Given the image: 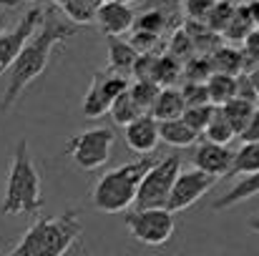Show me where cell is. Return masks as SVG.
Instances as JSON below:
<instances>
[{
  "label": "cell",
  "mask_w": 259,
  "mask_h": 256,
  "mask_svg": "<svg viewBox=\"0 0 259 256\" xmlns=\"http://www.w3.org/2000/svg\"><path fill=\"white\" fill-rule=\"evenodd\" d=\"M214 113H217V106H211V103H206V106H189L181 118H184L196 133H204V128L209 126V121H211Z\"/></svg>",
  "instance_id": "cell-32"
},
{
  "label": "cell",
  "mask_w": 259,
  "mask_h": 256,
  "mask_svg": "<svg viewBox=\"0 0 259 256\" xmlns=\"http://www.w3.org/2000/svg\"><path fill=\"white\" fill-rule=\"evenodd\" d=\"M247 226H249V231H254V234H259V214H254V216L249 219V224H247Z\"/></svg>",
  "instance_id": "cell-41"
},
{
  "label": "cell",
  "mask_w": 259,
  "mask_h": 256,
  "mask_svg": "<svg viewBox=\"0 0 259 256\" xmlns=\"http://www.w3.org/2000/svg\"><path fill=\"white\" fill-rule=\"evenodd\" d=\"M257 30V25H254V20L249 18V13H247V8H244V3H239V8H237V15L232 18V23L227 25V30L222 33V38H224V43H244L252 33Z\"/></svg>",
  "instance_id": "cell-20"
},
{
  "label": "cell",
  "mask_w": 259,
  "mask_h": 256,
  "mask_svg": "<svg viewBox=\"0 0 259 256\" xmlns=\"http://www.w3.org/2000/svg\"><path fill=\"white\" fill-rule=\"evenodd\" d=\"M128 40L139 53H159V48L166 45V38H161L156 33H149V30H131Z\"/></svg>",
  "instance_id": "cell-31"
},
{
  "label": "cell",
  "mask_w": 259,
  "mask_h": 256,
  "mask_svg": "<svg viewBox=\"0 0 259 256\" xmlns=\"http://www.w3.org/2000/svg\"><path fill=\"white\" fill-rule=\"evenodd\" d=\"M242 50H244V56H247V61H249V71L259 66V28L242 43Z\"/></svg>",
  "instance_id": "cell-36"
},
{
  "label": "cell",
  "mask_w": 259,
  "mask_h": 256,
  "mask_svg": "<svg viewBox=\"0 0 259 256\" xmlns=\"http://www.w3.org/2000/svg\"><path fill=\"white\" fill-rule=\"evenodd\" d=\"M186 113V98L181 93V88H161L151 116L156 121H171V118H181Z\"/></svg>",
  "instance_id": "cell-16"
},
{
  "label": "cell",
  "mask_w": 259,
  "mask_h": 256,
  "mask_svg": "<svg viewBox=\"0 0 259 256\" xmlns=\"http://www.w3.org/2000/svg\"><path fill=\"white\" fill-rule=\"evenodd\" d=\"M156 161L159 159L149 153V156H139L136 161L106 171L91 191L93 209L101 214H123L128 206H134L146 173L156 166Z\"/></svg>",
  "instance_id": "cell-2"
},
{
  "label": "cell",
  "mask_w": 259,
  "mask_h": 256,
  "mask_svg": "<svg viewBox=\"0 0 259 256\" xmlns=\"http://www.w3.org/2000/svg\"><path fill=\"white\" fill-rule=\"evenodd\" d=\"M214 76V66L209 56H194L184 63V78L186 81H196V83H206Z\"/></svg>",
  "instance_id": "cell-30"
},
{
  "label": "cell",
  "mask_w": 259,
  "mask_h": 256,
  "mask_svg": "<svg viewBox=\"0 0 259 256\" xmlns=\"http://www.w3.org/2000/svg\"><path fill=\"white\" fill-rule=\"evenodd\" d=\"M83 234L78 211H66L56 219H38L15 244L10 256H63Z\"/></svg>",
  "instance_id": "cell-4"
},
{
  "label": "cell",
  "mask_w": 259,
  "mask_h": 256,
  "mask_svg": "<svg viewBox=\"0 0 259 256\" xmlns=\"http://www.w3.org/2000/svg\"><path fill=\"white\" fill-rule=\"evenodd\" d=\"M128 78L126 76H118L113 71H96L93 78H91V88L86 90V98H83V116L86 118H101L103 113H111L113 103L118 100L121 93L128 90Z\"/></svg>",
  "instance_id": "cell-8"
},
{
  "label": "cell",
  "mask_w": 259,
  "mask_h": 256,
  "mask_svg": "<svg viewBox=\"0 0 259 256\" xmlns=\"http://www.w3.org/2000/svg\"><path fill=\"white\" fill-rule=\"evenodd\" d=\"M123 141L126 146L139 153V156H149L156 151L159 141H161V128H159V121L149 113V116H141L136 118L134 123H128L123 128Z\"/></svg>",
  "instance_id": "cell-12"
},
{
  "label": "cell",
  "mask_w": 259,
  "mask_h": 256,
  "mask_svg": "<svg viewBox=\"0 0 259 256\" xmlns=\"http://www.w3.org/2000/svg\"><path fill=\"white\" fill-rule=\"evenodd\" d=\"M249 73V81H252V85H254V90H257V98H259V66H254L252 71H247Z\"/></svg>",
  "instance_id": "cell-40"
},
{
  "label": "cell",
  "mask_w": 259,
  "mask_h": 256,
  "mask_svg": "<svg viewBox=\"0 0 259 256\" xmlns=\"http://www.w3.org/2000/svg\"><path fill=\"white\" fill-rule=\"evenodd\" d=\"M234 136H237V131L232 128V123L227 121V116L222 113V108L217 106V113L211 116V121H209V126L204 128L201 138H204V141L222 143V146H229V141H232Z\"/></svg>",
  "instance_id": "cell-26"
},
{
  "label": "cell",
  "mask_w": 259,
  "mask_h": 256,
  "mask_svg": "<svg viewBox=\"0 0 259 256\" xmlns=\"http://www.w3.org/2000/svg\"><path fill=\"white\" fill-rule=\"evenodd\" d=\"M179 78H184V63L179 58H174L171 53H159L154 83H159L161 88H174L179 83Z\"/></svg>",
  "instance_id": "cell-22"
},
{
  "label": "cell",
  "mask_w": 259,
  "mask_h": 256,
  "mask_svg": "<svg viewBox=\"0 0 259 256\" xmlns=\"http://www.w3.org/2000/svg\"><path fill=\"white\" fill-rule=\"evenodd\" d=\"M159 128H161V141H166L174 148H186V146H194L196 138L201 133H196L184 118H171V121H159Z\"/></svg>",
  "instance_id": "cell-18"
},
{
  "label": "cell",
  "mask_w": 259,
  "mask_h": 256,
  "mask_svg": "<svg viewBox=\"0 0 259 256\" xmlns=\"http://www.w3.org/2000/svg\"><path fill=\"white\" fill-rule=\"evenodd\" d=\"M179 173H181V159L179 156L159 159L156 166L146 173V178L139 188L136 209H166Z\"/></svg>",
  "instance_id": "cell-6"
},
{
  "label": "cell",
  "mask_w": 259,
  "mask_h": 256,
  "mask_svg": "<svg viewBox=\"0 0 259 256\" xmlns=\"http://www.w3.org/2000/svg\"><path fill=\"white\" fill-rule=\"evenodd\" d=\"M76 33H78V25L71 23L68 18H63L58 8H46L38 30L33 33V38L23 48L20 58L10 68V78H8L5 95L0 100V111H10L15 106V100L25 93V88L46 71L53 48L61 45V43H66Z\"/></svg>",
  "instance_id": "cell-1"
},
{
  "label": "cell",
  "mask_w": 259,
  "mask_h": 256,
  "mask_svg": "<svg viewBox=\"0 0 259 256\" xmlns=\"http://www.w3.org/2000/svg\"><path fill=\"white\" fill-rule=\"evenodd\" d=\"M43 209V193H40V173L30 159V146L25 138L15 143L13 151V164L8 171V183L5 193L0 201V214L3 216H38Z\"/></svg>",
  "instance_id": "cell-3"
},
{
  "label": "cell",
  "mask_w": 259,
  "mask_h": 256,
  "mask_svg": "<svg viewBox=\"0 0 259 256\" xmlns=\"http://www.w3.org/2000/svg\"><path fill=\"white\" fill-rule=\"evenodd\" d=\"M144 8H156V10H164L169 18H174L176 23L184 25V0H146Z\"/></svg>",
  "instance_id": "cell-35"
},
{
  "label": "cell",
  "mask_w": 259,
  "mask_h": 256,
  "mask_svg": "<svg viewBox=\"0 0 259 256\" xmlns=\"http://www.w3.org/2000/svg\"><path fill=\"white\" fill-rule=\"evenodd\" d=\"M214 5H217V0H184V18L196 20V23H206Z\"/></svg>",
  "instance_id": "cell-33"
},
{
  "label": "cell",
  "mask_w": 259,
  "mask_h": 256,
  "mask_svg": "<svg viewBox=\"0 0 259 256\" xmlns=\"http://www.w3.org/2000/svg\"><path fill=\"white\" fill-rule=\"evenodd\" d=\"M20 3H35V5H40V3H46V0H20Z\"/></svg>",
  "instance_id": "cell-44"
},
{
  "label": "cell",
  "mask_w": 259,
  "mask_h": 256,
  "mask_svg": "<svg viewBox=\"0 0 259 256\" xmlns=\"http://www.w3.org/2000/svg\"><path fill=\"white\" fill-rule=\"evenodd\" d=\"M242 143H254L259 141V106L254 108V113H252V118H249V123H247V128L242 131Z\"/></svg>",
  "instance_id": "cell-38"
},
{
  "label": "cell",
  "mask_w": 259,
  "mask_h": 256,
  "mask_svg": "<svg viewBox=\"0 0 259 256\" xmlns=\"http://www.w3.org/2000/svg\"><path fill=\"white\" fill-rule=\"evenodd\" d=\"M237 98H244V100H252V103H257V90H254V85L249 81V73H242L239 78H237Z\"/></svg>",
  "instance_id": "cell-37"
},
{
  "label": "cell",
  "mask_w": 259,
  "mask_h": 256,
  "mask_svg": "<svg viewBox=\"0 0 259 256\" xmlns=\"http://www.w3.org/2000/svg\"><path fill=\"white\" fill-rule=\"evenodd\" d=\"M8 30V15H5V10H0V35Z\"/></svg>",
  "instance_id": "cell-42"
},
{
  "label": "cell",
  "mask_w": 259,
  "mask_h": 256,
  "mask_svg": "<svg viewBox=\"0 0 259 256\" xmlns=\"http://www.w3.org/2000/svg\"><path fill=\"white\" fill-rule=\"evenodd\" d=\"M184 28H186V33L191 35L194 48H196V53H199V56H211L219 45H224V38H222L217 30H211L206 23L184 20Z\"/></svg>",
  "instance_id": "cell-19"
},
{
  "label": "cell",
  "mask_w": 259,
  "mask_h": 256,
  "mask_svg": "<svg viewBox=\"0 0 259 256\" xmlns=\"http://www.w3.org/2000/svg\"><path fill=\"white\" fill-rule=\"evenodd\" d=\"M259 173V141L254 143H242L237 151H234V164L229 176H252Z\"/></svg>",
  "instance_id": "cell-21"
},
{
  "label": "cell",
  "mask_w": 259,
  "mask_h": 256,
  "mask_svg": "<svg viewBox=\"0 0 259 256\" xmlns=\"http://www.w3.org/2000/svg\"><path fill=\"white\" fill-rule=\"evenodd\" d=\"M191 164H194V169L222 178V176H229V171H232L234 151H229V146H222V143H214V141H201L194 148Z\"/></svg>",
  "instance_id": "cell-11"
},
{
  "label": "cell",
  "mask_w": 259,
  "mask_h": 256,
  "mask_svg": "<svg viewBox=\"0 0 259 256\" xmlns=\"http://www.w3.org/2000/svg\"><path fill=\"white\" fill-rule=\"evenodd\" d=\"M242 3H244V8H247L249 18L254 20V25L259 28V0H242Z\"/></svg>",
  "instance_id": "cell-39"
},
{
  "label": "cell",
  "mask_w": 259,
  "mask_h": 256,
  "mask_svg": "<svg viewBox=\"0 0 259 256\" xmlns=\"http://www.w3.org/2000/svg\"><path fill=\"white\" fill-rule=\"evenodd\" d=\"M106 45H108V71L126 76V78L134 76V66H136L141 53L131 45V40H126L121 35H108Z\"/></svg>",
  "instance_id": "cell-14"
},
{
  "label": "cell",
  "mask_w": 259,
  "mask_h": 256,
  "mask_svg": "<svg viewBox=\"0 0 259 256\" xmlns=\"http://www.w3.org/2000/svg\"><path fill=\"white\" fill-rule=\"evenodd\" d=\"M217 181H219L217 176H209V173H204V171H199V169L181 171L171 188V196H169V206L166 209L174 211V214L191 209L196 201H201L214 188Z\"/></svg>",
  "instance_id": "cell-10"
},
{
  "label": "cell",
  "mask_w": 259,
  "mask_h": 256,
  "mask_svg": "<svg viewBox=\"0 0 259 256\" xmlns=\"http://www.w3.org/2000/svg\"><path fill=\"white\" fill-rule=\"evenodd\" d=\"M252 196H259V173L239 178L222 198L214 201V211L232 209V206H237V203H242V201H247V198H252Z\"/></svg>",
  "instance_id": "cell-17"
},
{
  "label": "cell",
  "mask_w": 259,
  "mask_h": 256,
  "mask_svg": "<svg viewBox=\"0 0 259 256\" xmlns=\"http://www.w3.org/2000/svg\"><path fill=\"white\" fill-rule=\"evenodd\" d=\"M237 8H239L237 0H217L214 10H211L209 18H206V25L222 35V33L227 30V25L232 23V18L237 15Z\"/></svg>",
  "instance_id": "cell-28"
},
{
  "label": "cell",
  "mask_w": 259,
  "mask_h": 256,
  "mask_svg": "<svg viewBox=\"0 0 259 256\" xmlns=\"http://www.w3.org/2000/svg\"><path fill=\"white\" fill-rule=\"evenodd\" d=\"M219 108H222V113L227 116V121L232 123V128L237 131V136H242V131L247 128V123H249V118H252L257 103L244 100V98H232L229 103H224V106H219Z\"/></svg>",
  "instance_id": "cell-23"
},
{
  "label": "cell",
  "mask_w": 259,
  "mask_h": 256,
  "mask_svg": "<svg viewBox=\"0 0 259 256\" xmlns=\"http://www.w3.org/2000/svg\"><path fill=\"white\" fill-rule=\"evenodd\" d=\"M128 234L146 246H161L174 236L176 221L169 209H134L126 214Z\"/></svg>",
  "instance_id": "cell-7"
},
{
  "label": "cell",
  "mask_w": 259,
  "mask_h": 256,
  "mask_svg": "<svg viewBox=\"0 0 259 256\" xmlns=\"http://www.w3.org/2000/svg\"><path fill=\"white\" fill-rule=\"evenodd\" d=\"M237 78H239V76L214 73V76L206 81L211 106H224V103H229L232 98H237Z\"/></svg>",
  "instance_id": "cell-24"
},
{
  "label": "cell",
  "mask_w": 259,
  "mask_h": 256,
  "mask_svg": "<svg viewBox=\"0 0 259 256\" xmlns=\"http://www.w3.org/2000/svg\"><path fill=\"white\" fill-rule=\"evenodd\" d=\"M43 13H46V8L33 5L30 10H25V15H23L10 30H5V33L0 35V76H3L5 71L10 73V68H13L15 61L20 58L23 48L28 45V40H30L33 33L38 30V25H40V20H43Z\"/></svg>",
  "instance_id": "cell-9"
},
{
  "label": "cell",
  "mask_w": 259,
  "mask_h": 256,
  "mask_svg": "<svg viewBox=\"0 0 259 256\" xmlns=\"http://www.w3.org/2000/svg\"><path fill=\"white\" fill-rule=\"evenodd\" d=\"M141 116H149V113H144V111L139 108V103L134 100L131 90L121 93V95H118V100H116V103H113V108H111V118H113V123H116V126H121V128H126L128 123H134V121H136V118H141Z\"/></svg>",
  "instance_id": "cell-25"
},
{
  "label": "cell",
  "mask_w": 259,
  "mask_h": 256,
  "mask_svg": "<svg viewBox=\"0 0 259 256\" xmlns=\"http://www.w3.org/2000/svg\"><path fill=\"white\" fill-rule=\"evenodd\" d=\"M134 23H136V10L128 3H101L96 10V25L106 38L131 33Z\"/></svg>",
  "instance_id": "cell-13"
},
{
  "label": "cell",
  "mask_w": 259,
  "mask_h": 256,
  "mask_svg": "<svg viewBox=\"0 0 259 256\" xmlns=\"http://www.w3.org/2000/svg\"><path fill=\"white\" fill-rule=\"evenodd\" d=\"M113 131L111 128H88L83 133H76L68 143H66V153L71 156V161L83 171L101 169L108 159H111V148H113Z\"/></svg>",
  "instance_id": "cell-5"
},
{
  "label": "cell",
  "mask_w": 259,
  "mask_h": 256,
  "mask_svg": "<svg viewBox=\"0 0 259 256\" xmlns=\"http://www.w3.org/2000/svg\"><path fill=\"white\" fill-rule=\"evenodd\" d=\"M181 93H184V98H186V108H189V106H206V103H211L206 83L186 81V83L181 85Z\"/></svg>",
  "instance_id": "cell-34"
},
{
  "label": "cell",
  "mask_w": 259,
  "mask_h": 256,
  "mask_svg": "<svg viewBox=\"0 0 259 256\" xmlns=\"http://www.w3.org/2000/svg\"><path fill=\"white\" fill-rule=\"evenodd\" d=\"M20 0H0V8H18Z\"/></svg>",
  "instance_id": "cell-43"
},
{
  "label": "cell",
  "mask_w": 259,
  "mask_h": 256,
  "mask_svg": "<svg viewBox=\"0 0 259 256\" xmlns=\"http://www.w3.org/2000/svg\"><path fill=\"white\" fill-rule=\"evenodd\" d=\"M166 53H171L174 58H179L181 63H186L189 58L199 56V53H196V48H194V40H191V35L186 33V28H184V25L169 35V40H166Z\"/></svg>",
  "instance_id": "cell-27"
},
{
  "label": "cell",
  "mask_w": 259,
  "mask_h": 256,
  "mask_svg": "<svg viewBox=\"0 0 259 256\" xmlns=\"http://www.w3.org/2000/svg\"><path fill=\"white\" fill-rule=\"evenodd\" d=\"M128 90H131L134 100L139 103V108L144 113H151L154 111V103H156V98L161 93V85L154 83V81H134V83L128 85Z\"/></svg>",
  "instance_id": "cell-29"
},
{
  "label": "cell",
  "mask_w": 259,
  "mask_h": 256,
  "mask_svg": "<svg viewBox=\"0 0 259 256\" xmlns=\"http://www.w3.org/2000/svg\"><path fill=\"white\" fill-rule=\"evenodd\" d=\"M211 66H214V73H227V76H242L249 71V61L244 56L242 48L232 45V43H224L219 45L211 56Z\"/></svg>",
  "instance_id": "cell-15"
}]
</instances>
